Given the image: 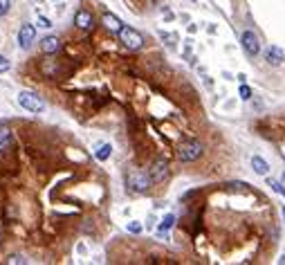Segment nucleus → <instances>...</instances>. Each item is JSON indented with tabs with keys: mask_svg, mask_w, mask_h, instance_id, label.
I'll return each mask as SVG.
<instances>
[{
	"mask_svg": "<svg viewBox=\"0 0 285 265\" xmlns=\"http://www.w3.org/2000/svg\"><path fill=\"white\" fill-rule=\"evenodd\" d=\"M265 61L270 63V65H274V68H279V65H283V61H285L283 49H281V47H276V45H272V47L267 49Z\"/></svg>",
	"mask_w": 285,
	"mask_h": 265,
	"instance_id": "9d476101",
	"label": "nucleus"
},
{
	"mask_svg": "<svg viewBox=\"0 0 285 265\" xmlns=\"http://www.w3.org/2000/svg\"><path fill=\"white\" fill-rule=\"evenodd\" d=\"M252 167H254V171L258 173V175H267V173H270V164H267L263 157H258V155L252 157Z\"/></svg>",
	"mask_w": 285,
	"mask_h": 265,
	"instance_id": "ddd939ff",
	"label": "nucleus"
},
{
	"mask_svg": "<svg viewBox=\"0 0 285 265\" xmlns=\"http://www.w3.org/2000/svg\"><path fill=\"white\" fill-rule=\"evenodd\" d=\"M59 47H61V38H59V36H45L43 38V52L54 54Z\"/></svg>",
	"mask_w": 285,
	"mask_h": 265,
	"instance_id": "f8f14e48",
	"label": "nucleus"
},
{
	"mask_svg": "<svg viewBox=\"0 0 285 265\" xmlns=\"http://www.w3.org/2000/svg\"><path fill=\"white\" fill-rule=\"evenodd\" d=\"M173 222H175V216H173V214H168V216L162 220L160 232H166V229H171V227H173Z\"/></svg>",
	"mask_w": 285,
	"mask_h": 265,
	"instance_id": "2eb2a0df",
	"label": "nucleus"
},
{
	"mask_svg": "<svg viewBox=\"0 0 285 265\" xmlns=\"http://www.w3.org/2000/svg\"><path fill=\"white\" fill-rule=\"evenodd\" d=\"M283 157H285V148H283Z\"/></svg>",
	"mask_w": 285,
	"mask_h": 265,
	"instance_id": "5701e85b",
	"label": "nucleus"
},
{
	"mask_svg": "<svg viewBox=\"0 0 285 265\" xmlns=\"http://www.w3.org/2000/svg\"><path fill=\"white\" fill-rule=\"evenodd\" d=\"M150 178H153V182H164V180L168 178V162L164 160V157H157V160L153 162Z\"/></svg>",
	"mask_w": 285,
	"mask_h": 265,
	"instance_id": "423d86ee",
	"label": "nucleus"
},
{
	"mask_svg": "<svg viewBox=\"0 0 285 265\" xmlns=\"http://www.w3.org/2000/svg\"><path fill=\"white\" fill-rule=\"evenodd\" d=\"M202 151H205V146L198 142V140H186V142L180 144V148H178V157H180L182 162H195L202 155Z\"/></svg>",
	"mask_w": 285,
	"mask_h": 265,
	"instance_id": "f03ea898",
	"label": "nucleus"
},
{
	"mask_svg": "<svg viewBox=\"0 0 285 265\" xmlns=\"http://www.w3.org/2000/svg\"><path fill=\"white\" fill-rule=\"evenodd\" d=\"M101 23H104V27L108 31H115V34H119L121 31V27H124V23L115 16V14H110V12H105L104 16H101Z\"/></svg>",
	"mask_w": 285,
	"mask_h": 265,
	"instance_id": "1a4fd4ad",
	"label": "nucleus"
},
{
	"mask_svg": "<svg viewBox=\"0 0 285 265\" xmlns=\"http://www.w3.org/2000/svg\"><path fill=\"white\" fill-rule=\"evenodd\" d=\"M110 153H112V146H110V144H104V146H99V148H97V153H94V157H97L99 162H105L108 157H110Z\"/></svg>",
	"mask_w": 285,
	"mask_h": 265,
	"instance_id": "4468645a",
	"label": "nucleus"
},
{
	"mask_svg": "<svg viewBox=\"0 0 285 265\" xmlns=\"http://www.w3.org/2000/svg\"><path fill=\"white\" fill-rule=\"evenodd\" d=\"M128 232H133V234H139V232H142V225H139V222H128Z\"/></svg>",
	"mask_w": 285,
	"mask_h": 265,
	"instance_id": "a211bd4d",
	"label": "nucleus"
},
{
	"mask_svg": "<svg viewBox=\"0 0 285 265\" xmlns=\"http://www.w3.org/2000/svg\"><path fill=\"white\" fill-rule=\"evenodd\" d=\"M9 263H27V261L20 254H14V256H9Z\"/></svg>",
	"mask_w": 285,
	"mask_h": 265,
	"instance_id": "aec40b11",
	"label": "nucleus"
},
{
	"mask_svg": "<svg viewBox=\"0 0 285 265\" xmlns=\"http://www.w3.org/2000/svg\"><path fill=\"white\" fill-rule=\"evenodd\" d=\"M18 104L23 106L25 110H30V112H43L45 110L43 99L38 97V94L30 93V90H23V93L18 94Z\"/></svg>",
	"mask_w": 285,
	"mask_h": 265,
	"instance_id": "7ed1b4c3",
	"label": "nucleus"
},
{
	"mask_svg": "<svg viewBox=\"0 0 285 265\" xmlns=\"http://www.w3.org/2000/svg\"><path fill=\"white\" fill-rule=\"evenodd\" d=\"M240 43H242V49H245V54L247 56H256L260 52V41L254 31H242Z\"/></svg>",
	"mask_w": 285,
	"mask_h": 265,
	"instance_id": "39448f33",
	"label": "nucleus"
},
{
	"mask_svg": "<svg viewBox=\"0 0 285 265\" xmlns=\"http://www.w3.org/2000/svg\"><path fill=\"white\" fill-rule=\"evenodd\" d=\"M283 218H285V207H283Z\"/></svg>",
	"mask_w": 285,
	"mask_h": 265,
	"instance_id": "4be33fe9",
	"label": "nucleus"
},
{
	"mask_svg": "<svg viewBox=\"0 0 285 265\" xmlns=\"http://www.w3.org/2000/svg\"><path fill=\"white\" fill-rule=\"evenodd\" d=\"M38 23H41V27H50V18H45V16H41V18H38Z\"/></svg>",
	"mask_w": 285,
	"mask_h": 265,
	"instance_id": "412c9836",
	"label": "nucleus"
},
{
	"mask_svg": "<svg viewBox=\"0 0 285 265\" xmlns=\"http://www.w3.org/2000/svg\"><path fill=\"white\" fill-rule=\"evenodd\" d=\"M34 38H36V27L34 25H23L20 27V31H18V43H20V47L23 49H30L31 47V43H34Z\"/></svg>",
	"mask_w": 285,
	"mask_h": 265,
	"instance_id": "0eeeda50",
	"label": "nucleus"
},
{
	"mask_svg": "<svg viewBox=\"0 0 285 265\" xmlns=\"http://www.w3.org/2000/svg\"><path fill=\"white\" fill-rule=\"evenodd\" d=\"M9 7H12V2H9V0H0V18L9 12Z\"/></svg>",
	"mask_w": 285,
	"mask_h": 265,
	"instance_id": "dca6fc26",
	"label": "nucleus"
},
{
	"mask_svg": "<svg viewBox=\"0 0 285 265\" xmlns=\"http://www.w3.org/2000/svg\"><path fill=\"white\" fill-rule=\"evenodd\" d=\"M119 41L128 49H142V45H144L142 34L137 30H133V27H126V25L121 27V31H119Z\"/></svg>",
	"mask_w": 285,
	"mask_h": 265,
	"instance_id": "20e7f679",
	"label": "nucleus"
},
{
	"mask_svg": "<svg viewBox=\"0 0 285 265\" xmlns=\"http://www.w3.org/2000/svg\"><path fill=\"white\" fill-rule=\"evenodd\" d=\"M240 99H245V101L252 99V90H249L247 86H240Z\"/></svg>",
	"mask_w": 285,
	"mask_h": 265,
	"instance_id": "f3484780",
	"label": "nucleus"
},
{
	"mask_svg": "<svg viewBox=\"0 0 285 265\" xmlns=\"http://www.w3.org/2000/svg\"><path fill=\"white\" fill-rule=\"evenodd\" d=\"M7 70H9V61L5 56H0V72H7Z\"/></svg>",
	"mask_w": 285,
	"mask_h": 265,
	"instance_id": "6ab92c4d",
	"label": "nucleus"
},
{
	"mask_svg": "<svg viewBox=\"0 0 285 265\" xmlns=\"http://www.w3.org/2000/svg\"><path fill=\"white\" fill-rule=\"evenodd\" d=\"M92 23H94V18H92V14L88 12V9H79V12H76V16H75V25L79 27V30L88 31L90 27H92Z\"/></svg>",
	"mask_w": 285,
	"mask_h": 265,
	"instance_id": "6e6552de",
	"label": "nucleus"
},
{
	"mask_svg": "<svg viewBox=\"0 0 285 265\" xmlns=\"http://www.w3.org/2000/svg\"><path fill=\"white\" fill-rule=\"evenodd\" d=\"M153 185V178L150 173H144L139 169H133V171L126 173V187H128L133 193H146Z\"/></svg>",
	"mask_w": 285,
	"mask_h": 265,
	"instance_id": "f257e3e1",
	"label": "nucleus"
},
{
	"mask_svg": "<svg viewBox=\"0 0 285 265\" xmlns=\"http://www.w3.org/2000/svg\"><path fill=\"white\" fill-rule=\"evenodd\" d=\"M14 137H12V130L7 128V126H0V153L2 151H7V148L12 146Z\"/></svg>",
	"mask_w": 285,
	"mask_h": 265,
	"instance_id": "9b49d317",
	"label": "nucleus"
}]
</instances>
